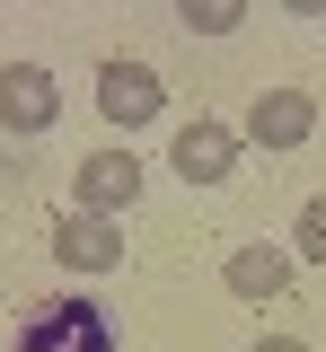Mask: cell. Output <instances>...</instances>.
I'll use <instances>...</instances> for the list:
<instances>
[{
    "mask_svg": "<svg viewBox=\"0 0 326 352\" xmlns=\"http://www.w3.org/2000/svg\"><path fill=\"white\" fill-rule=\"evenodd\" d=\"M133 194H141V159L124 141H115V150H89V159L71 168V203H80V212H124Z\"/></svg>",
    "mask_w": 326,
    "mask_h": 352,
    "instance_id": "52a82bcc",
    "label": "cell"
},
{
    "mask_svg": "<svg viewBox=\"0 0 326 352\" xmlns=\"http://www.w3.org/2000/svg\"><path fill=\"white\" fill-rule=\"evenodd\" d=\"M256 352H309V344H300V335H265Z\"/></svg>",
    "mask_w": 326,
    "mask_h": 352,
    "instance_id": "7c38bea8",
    "label": "cell"
},
{
    "mask_svg": "<svg viewBox=\"0 0 326 352\" xmlns=\"http://www.w3.org/2000/svg\"><path fill=\"white\" fill-rule=\"evenodd\" d=\"M159 106H168V88H159V71H150V62H133V53H124V62H106V71H97V115H106L115 132L159 124Z\"/></svg>",
    "mask_w": 326,
    "mask_h": 352,
    "instance_id": "7a4b0ae2",
    "label": "cell"
},
{
    "mask_svg": "<svg viewBox=\"0 0 326 352\" xmlns=\"http://www.w3.org/2000/svg\"><path fill=\"white\" fill-rule=\"evenodd\" d=\"M53 115H62V88L45 62H0V132L36 141V132H53Z\"/></svg>",
    "mask_w": 326,
    "mask_h": 352,
    "instance_id": "3957f363",
    "label": "cell"
},
{
    "mask_svg": "<svg viewBox=\"0 0 326 352\" xmlns=\"http://www.w3.org/2000/svg\"><path fill=\"white\" fill-rule=\"evenodd\" d=\"M238 124H212V115H186L177 124V141H168V168L186 176V185H221V176L238 168Z\"/></svg>",
    "mask_w": 326,
    "mask_h": 352,
    "instance_id": "5b68a950",
    "label": "cell"
},
{
    "mask_svg": "<svg viewBox=\"0 0 326 352\" xmlns=\"http://www.w3.org/2000/svg\"><path fill=\"white\" fill-rule=\"evenodd\" d=\"M186 36H238L247 27V0H177Z\"/></svg>",
    "mask_w": 326,
    "mask_h": 352,
    "instance_id": "9c48e42d",
    "label": "cell"
},
{
    "mask_svg": "<svg viewBox=\"0 0 326 352\" xmlns=\"http://www.w3.org/2000/svg\"><path fill=\"white\" fill-rule=\"evenodd\" d=\"M309 132H318V97H309V88H265V97L247 106L238 141H256V150H300Z\"/></svg>",
    "mask_w": 326,
    "mask_h": 352,
    "instance_id": "8992f818",
    "label": "cell"
},
{
    "mask_svg": "<svg viewBox=\"0 0 326 352\" xmlns=\"http://www.w3.org/2000/svg\"><path fill=\"white\" fill-rule=\"evenodd\" d=\"M18 352H115V317L80 291H62V300L18 317Z\"/></svg>",
    "mask_w": 326,
    "mask_h": 352,
    "instance_id": "6da1fadb",
    "label": "cell"
},
{
    "mask_svg": "<svg viewBox=\"0 0 326 352\" xmlns=\"http://www.w3.org/2000/svg\"><path fill=\"white\" fill-rule=\"evenodd\" d=\"M45 247L71 264V273H115V264H124V229H115V212H80V203H71V212L45 229Z\"/></svg>",
    "mask_w": 326,
    "mask_h": 352,
    "instance_id": "277c9868",
    "label": "cell"
},
{
    "mask_svg": "<svg viewBox=\"0 0 326 352\" xmlns=\"http://www.w3.org/2000/svg\"><path fill=\"white\" fill-rule=\"evenodd\" d=\"M274 9H291V18H326V0H274Z\"/></svg>",
    "mask_w": 326,
    "mask_h": 352,
    "instance_id": "8fae6325",
    "label": "cell"
},
{
    "mask_svg": "<svg viewBox=\"0 0 326 352\" xmlns=\"http://www.w3.org/2000/svg\"><path fill=\"white\" fill-rule=\"evenodd\" d=\"M291 256H300V264H326V194H309V203L291 212Z\"/></svg>",
    "mask_w": 326,
    "mask_h": 352,
    "instance_id": "30bf717a",
    "label": "cell"
},
{
    "mask_svg": "<svg viewBox=\"0 0 326 352\" xmlns=\"http://www.w3.org/2000/svg\"><path fill=\"white\" fill-rule=\"evenodd\" d=\"M291 238H247V247H230V264H221V282H230L238 300H282L291 291Z\"/></svg>",
    "mask_w": 326,
    "mask_h": 352,
    "instance_id": "ba28073f",
    "label": "cell"
}]
</instances>
